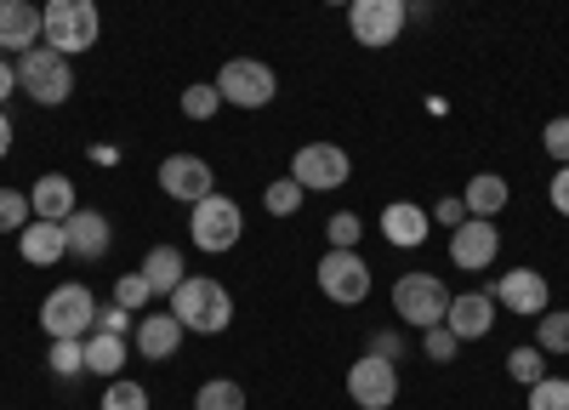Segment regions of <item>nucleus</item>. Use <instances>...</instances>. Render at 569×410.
<instances>
[{
  "instance_id": "40",
  "label": "nucleus",
  "mask_w": 569,
  "mask_h": 410,
  "mask_svg": "<svg viewBox=\"0 0 569 410\" xmlns=\"http://www.w3.org/2000/svg\"><path fill=\"white\" fill-rule=\"evenodd\" d=\"M433 217H439L445 228H461V222H467V200H461V194H445V200L433 206Z\"/></svg>"
},
{
  "instance_id": "39",
  "label": "nucleus",
  "mask_w": 569,
  "mask_h": 410,
  "mask_svg": "<svg viewBox=\"0 0 569 410\" xmlns=\"http://www.w3.org/2000/svg\"><path fill=\"white\" fill-rule=\"evenodd\" d=\"M370 353H376V359H393V364H399V353H405L399 331H370Z\"/></svg>"
},
{
  "instance_id": "31",
  "label": "nucleus",
  "mask_w": 569,
  "mask_h": 410,
  "mask_svg": "<svg viewBox=\"0 0 569 410\" xmlns=\"http://www.w3.org/2000/svg\"><path fill=\"white\" fill-rule=\"evenodd\" d=\"M103 410H149V388H142V382H126V377H114V382L103 388Z\"/></svg>"
},
{
  "instance_id": "3",
  "label": "nucleus",
  "mask_w": 569,
  "mask_h": 410,
  "mask_svg": "<svg viewBox=\"0 0 569 410\" xmlns=\"http://www.w3.org/2000/svg\"><path fill=\"white\" fill-rule=\"evenodd\" d=\"M46 46H58L63 58L74 52H91L103 34V18H98V0H46Z\"/></svg>"
},
{
  "instance_id": "28",
  "label": "nucleus",
  "mask_w": 569,
  "mask_h": 410,
  "mask_svg": "<svg viewBox=\"0 0 569 410\" xmlns=\"http://www.w3.org/2000/svg\"><path fill=\"white\" fill-rule=\"evenodd\" d=\"M536 348L541 353H569V308H547L541 313V326H536Z\"/></svg>"
},
{
  "instance_id": "33",
  "label": "nucleus",
  "mask_w": 569,
  "mask_h": 410,
  "mask_svg": "<svg viewBox=\"0 0 569 410\" xmlns=\"http://www.w3.org/2000/svg\"><path fill=\"white\" fill-rule=\"evenodd\" d=\"M217 109H222V91H217V86H188V91H182V114H188V120H211Z\"/></svg>"
},
{
  "instance_id": "14",
  "label": "nucleus",
  "mask_w": 569,
  "mask_h": 410,
  "mask_svg": "<svg viewBox=\"0 0 569 410\" xmlns=\"http://www.w3.org/2000/svg\"><path fill=\"white\" fill-rule=\"evenodd\" d=\"M490 297L501 302V308H512V313H547V273H536V268H512V273H501V280L490 286Z\"/></svg>"
},
{
  "instance_id": "8",
  "label": "nucleus",
  "mask_w": 569,
  "mask_h": 410,
  "mask_svg": "<svg viewBox=\"0 0 569 410\" xmlns=\"http://www.w3.org/2000/svg\"><path fill=\"white\" fill-rule=\"evenodd\" d=\"M405 23H410V7L405 0H348V29H353V40L359 46H393L399 34H405Z\"/></svg>"
},
{
  "instance_id": "42",
  "label": "nucleus",
  "mask_w": 569,
  "mask_h": 410,
  "mask_svg": "<svg viewBox=\"0 0 569 410\" xmlns=\"http://www.w3.org/2000/svg\"><path fill=\"white\" fill-rule=\"evenodd\" d=\"M12 86H18V69H12L7 58H0V103H7V98H12Z\"/></svg>"
},
{
  "instance_id": "20",
  "label": "nucleus",
  "mask_w": 569,
  "mask_h": 410,
  "mask_svg": "<svg viewBox=\"0 0 569 410\" xmlns=\"http://www.w3.org/2000/svg\"><path fill=\"white\" fill-rule=\"evenodd\" d=\"M182 326H177V313H149V319H137V331H131V342H137V353L142 359H171L177 348H182Z\"/></svg>"
},
{
  "instance_id": "6",
  "label": "nucleus",
  "mask_w": 569,
  "mask_h": 410,
  "mask_svg": "<svg viewBox=\"0 0 569 410\" xmlns=\"http://www.w3.org/2000/svg\"><path fill=\"white\" fill-rule=\"evenodd\" d=\"M211 86L222 91V103H233V109H268L279 98V74L262 58H228Z\"/></svg>"
},
{
  "instance_id": "9",
  "label": "nucleus",
  "mask_w": 569,
  "mask_h": 410,
  "mask_svg": "<svg viewBox=\"0 0 569 410\" xmlns=\"http://www.w3.org/2000/svg\"><path fill=\"white\" fill-rule=\"evenodd\" d=\"M291 177L302 182V189L313 194H330V189H342V182L353 177V160H348V149H337V143H302L297 154H291Z\"/></svg>"
},
{
  "instance_id": "41",
  "label": "nucleus",
  "mask_w": 569,
  "mask_h": 410,
  "mask_svg": "<svg viewBox=\"0 0 569 410\" xmlns=\"http://www.w3.org/2000/svg\"><path fill=\"white\" fill-rule=\"evenodd\" d=\"M547 200L558 206V217H569V166H558V177H552V189H547Z\"/></svg>"
},
{
  "instance_id": "5",
  "label": "nucleus",
  "mask_w": 569,
  "mask_h": 410,
  "mask_svg": "<svg viewBox=\"0 0 569 410\" xmlns=\"http://www.w3.org/2000/svg\"><path fill=\"white\" fill-rule=\"evenodd\" d=\"M40 331L52 337V342H63V337H91V331H98V297H91L80 280L58 286L52 297L40 302Z\"/></svg>"
},
{
  "instance_id": "13",
  "label": "nucleus",
  "mask_w": 569,
  "mask_h": 410,
  "mask_svg": "<svg viewBox=\"0 0 569 410\" xmlns=\"http://www.w3.org/2000/svg\"><path fill=\"white\" fill-rule=\"evenodd\" d=\"M160 189H166L171 200H182V206H194V200L217 194V171H211V160H200V154H166V160H160Z\"/></svg>"
},
{
  "instance_id": "24",
  "label": "nucleus",
  "mask_w": 569,
  "mask_h": 410,
  "mask_svg": "<svg viewBox=\"0 0 569 410\" xmlns=\"http://www.w3.org/2000/svg\"><path fill=\"white\" fill-rule=\"evenodd\" d=\"M126 337H114V331H91L86 337V377H120V364H126Z\"/></svg>"
},
{
  "instance_id": "34",
  "label": "nucleus",
  "mask_w": 569,
  "mask_h": 410,
  "mask_svg": "<svg viewBox=\"0 0 569 410\" xmlns=\"http://www.w3.org/2000/svg\"><path fill=\"white\" fill-rule=\"evenodd\" d=\"M530 410H569V382L563 377H541L530 388Z\"/></svg>"
},
{
  "instance_id": "19",
  "label": "nucleus",
  "mask_w": 569,
  "mask_h": 410,
  "mask_svg": "<svg viewBox=\"0 0 569 410\" xmlns=\"http://www.w3.org/2000/svg\"><path fill=\"white\" fill-rule=\"evenodd\" d=\"M18 251H23V262L29 268H52L58 257H69V234H63V222H46V217H34L23 234H18Z\"/></svg>"
},
{
  "instance_id": "17",
  "label": "nucleus",
  "mask_w": 569,
  "mask_h": 410,
  "mask_svg": "<svg viewBox=\"0 0 569 410\" xmlns=\"http://www.w3.org/2000/svg\"><path fill=\"white\" fill-rule=\"evenodd\" d=\"M382 240L388 246H399V251H416V246H427V228H433V217H427L416 200H393V206H382Z\"/></svg>"
},
{
  "instance_id": "1",
  "label": "nucleus",
  "mask_w": 569,
  "mask_h": 410,
  "mask_svg": "<svg viewBox=\"0 0 569 410\" xmlns=\"http://www.w3.org/2000/svg\"><path fill=\"white\" fill-rule=\"evenodd\" d=\"M171 313L182 331H200V337H217L233 326V297L222 280H206V273H188V280L171 291Z\"/></svg>"
},
{
  "instance_id": "4",
  "label": "nucleus",
  "mask_w": 569,
  "mask_h": 410,
  "mask_svg": "<svg viewBox=\"0 0 569 410\" xmlns=\"http://www.w3.org/2000/svg\"><path fill=\"white\" fill-rule=\"evenodd\" d=\"M188 234H194V246L211 251V257L233 251V246L246 240V211H240V200H228V194L194 200V211H188Z\"/></svg>"
},
{
  "instance_id": "43",
  "label": "nucleus",
  "mask_w": 569,
  "mask_h": 410,
  "mask_svg": "<svg viewBox=\"0 0 569 410\" xmlns=\"http://www.w3.org/2000/svg\"><path fill=\"white\" fill-rule=\"evenodd\" d=\"M12 154V114H0V160Z\"/></svg>"
},
{
  "instance_id": "15",
  "label": "nucleus",
  "mask_w": 569,
  "mask_h": 410,
  "mask_svg": "<svg viewBox=\"0 0 569 410\" xmlns=\"http://www.w3.org/2000/svg\"><path fill=\"white\" fill-rule=\"evenodd\" d=\"M46 40V18L29 7V0H0V52H29V46Z\"/></svg>"
},
{
  "instance_id": "16",
  "label": "nucleus",
  "mask_w": 569,
  "mask_h": 410,
  "mask_svg": "<svg viewBox=\"0 0 569 410\" xmlns=\"http://www.w3.org/2000/svg\"><path fill=\"white\" fill-rule=\"evenodd\" d=\"M63 234H69V257L98 262V257H109L114 228H109V217H103V211H69V217H63Z\"/></svg>"
},
{
  "instance_id": "36",
  "label": "nucleus",
  "mask_w": 569,
  "mask_h": 410,
  "mask_svg": "<svg viewBox=\"0 0 569 410\" xmlns=\"http://www.w3.org/2000/svg\"><path fill=\"white\" fill-rule=\"evenodd\" d=\"M456 348H461V337H456L450 326H427V359L450 364V359H456Z\"/></svg>"
},
{
  "instance_id": "10",
  "label": "nucleus",
  "mask_w": 569,
  "mask_h": 410,
  "mask_svg": "<svg viewBox=\"0 0 569 410\" xmlns=\"http://www.w3.org/2000/svg\"><path fill=\"white\" fill-rule=\"evenodd\" d=\"M319 291L337 308H359L370 297V268L359 251H325L319 257Z\"/></svg>"
},
{
  "instance_id": "7",
  "label": "nucleus",
  "mask_w": 569,
  "mask_h": 410,
  "mask_svg": "<svg viewBox=\"0 0 569 410\" xmlns=\"http://www.w3.org/2000/svg\"><path fill=\"white\" fill-rule=\"evenodd\" d=\"M393 308L405 326H445V313H450V291L445 280H433V273H405V280L393 286Z\"/></svg>"
},
{
  "instance_id": "22",
  "label": "nucleus",
  "mask_w": 569,
  "mask_h": 410,
  "mask_svg": "<svg viewBox=\"0 0 569 410\" xmlns=\"http://www.w3.org/2000/svg\"><path fill=\"white\" fill-rule=\"evenodd\" d=\"M137 273L149 280V291H154V297H171V291L188 280V268H182V251H177V246H154L149 257H142V268H137Z\"/></svg>"
},
{
  "instance_id": "45",
  "label": "nucleus",
  "mask_w": 569,
  "mask_h": 410,
  "mask_svg": "<svg viewBox=\"0 0 569 410\" xmlns=\"http://www.w3.org/2000/svg\"><path fill=\"white\" fill-rule=\"evenodd\" d=\"M325 7H348V0H325Z\"/></svg>"
},
{
  "instance_id": "2",
  "label": "nucleus",
  "mask_w": 569,
  "mask_h": 410,
  "mask_svg": "<svg viewBox=\"0 0 569 410\" xmlns=\"http://www.w3.org/2000/svg\"><path fill=\"white\" fill-rule=\"evenodd\" d=\"M18 86L40 109H63L74 98V69H69V58L58 52V46L40 40V46H29V52L18 58Z\"/></svg>"
},
{
  "instance_id": "27",
  "label": "nucleus",
  "mask_w": 569,
  "mask_h": 410,
  "mask_svg": "<svg viewBox=\"0 0 569 410\" xmlns=\"http://www.w3.org/2000/svg\"><path fill=\"white\" fill-rule=\"evenodd\" d=\"M52 377H63V382L86 377V337H63V342H52Z\"/></svg>"
},
{
  "instance_id": "25",
  "label": "nucleus",
  "mask_w": 569,
  "mask_h": 410,
  "mask_svg": "<svg viewBox=\"0 0 569 410\" xmlns=\"http://www.w3.org/2000/svg\"><path fill=\"white\" fill-rule=\"evenodd\" d=\"M194 410H246V388L228 382V377H211V382L194 393Z\"/></svg>"
},
{
  "instance_id": "26",
  "label": "nucleus",
  "mask_w": 569,
  "mask_h": 410,
  "mask_svg": "<svg viewBox=\"0 0 569 410\" xmlns=\"http://www.w3.org/2000/svg\"><path fill=\"white\" fill-rule=\"evenodd\" d=\"M507 377L525 382V388H536V382L547 377V353H541L536 342H530V348H512V353H507Z\"/></svg>"
},
{
  "instance_id": "23",
  "label": "nucleus",
  "mask_w": 569,
  "mask_h": 410,
  "mask_svg": "<svg viewBox=\"0 0 569 410\" xmlns=\"http://www.w3.org/2000/svg\"><path fill=\"white\" fill-rule=\"evenodd\" d=\"M467 217H496V211H507L512 206V189H507V177H496V171H479L467 182Z\"/></svg>"
},
{
  "instance_id": "21",
  "label": "nucleus",
  "mask_w": 569,
  "mask_h": 410,
  "mask_svg": "<svg viewBox=\"0 0 569 410\" xmlns=\"http://www.w3.org/2000/svg\"><path fill=\"white\" fill-rule=\"evenodd\" d=\"M29 206H34V217H46V222H63L69 211H80L74 206V182L69 177H58V171H46L34 189H29Z\"/></svg>"
},
{
  "instance_id": "35",
  "label": "nucleus",
  "mask_w": 569,
  "mask_h": 410,
  "mask_svg": "<svg viewBox=\"0 0 569 410\" xmlns=\"http://www.w3.org/2000/svg\"><path fill=\"white\" fill-rule=\"evenodd\" d=\"M149 297H154V291H149V280H142V273H126V280H114V302L131 308V313L149 308Z\"/></svg>"
},
{
  "instance_id": "18",
  "label": "nucleus",
  "mask_w": 569,
  "mask_h": 410,
  "mask_svg": "<svg viewBox=\"0 0 569 410\" xmlns=\"http://www.w3.org/2000/svg\"><path fill=\"white\" fill-rule=\"evenodd\" d=\"M445 326L461 337V342H472V337H485L490 326H496V297L490 291H467V297H450V313H445Z\"/></svg>"
},
{
  "instance_id": "30",
  "label": "nucleus",
  "mask_w": 569,
  "mask_h": 410,
  "mask_svg": "<svg viewBox=\"0 0 569 410\" xmlns=\"http://www.w3.org/2000/svg\"><path fill=\"white\" fill-rule=\"evenodd\" d=\"M29 222H34L29 194H18V189H0V234H23Z\"/></svg>"
},
{
  "instance_id": "11",
  "label": "nucleus",
  "mask_w": 569,
  "mask_h": 410,
  "mask_svg": "<svg viewBox=\"0 0 569 410\" xmlns=\"http://www.w3.org/2000/svg\"><path fill=\"white\" fill-rule=\"evenodd\" d=\"M348 399H353L359 410H388V404L399 399V364H393V359H376V353L353 359Z\"/></svg>"
},
{
  "instance_id": "12",
  "label": "nucleus",
  "mask_w": 569,
  "mask_h": 410,
  "mask_svg": "<svg viewBox=\"0 0 569 410\" xmlns=\"http://www.w3.org/2000/svg\"><path fill=\"white\" fill-rule=\"evenodd\" d=\"M501 251V228L496 217H467L461 228H450V262L467 268V273H485Z\"/></svg>"
},
{
  "instance_id": "37",
  "label": "nucleus",
  "mask_w": 569,
  "mask_h": 410,
  "mask_svg": "<svg viewBox=\"0 0 569 410\" xmlns=\"http://www.w3.org/2000/svg\"><path fill=\"white\" fill-rule=\"evenodd\" d=\"M541 149H547L552 160H563V166H569V114L547 120V131H541Z\"/></svg>"
},
{
  "instance_id": "32",
  "label": "nucleus",
  "mask_w": 569,
  "mask_h": 410,
  "mask_svg": "<svg viewBox=\"0 0 569 410\" xmlns=\"http://www.w3.org/2000/svg\"><path fill=\"white\" fill-rule=\"evenodd\" d=\"M359 234H365V222L353 217V211H337L325 222V240H330V251H353L359 246Z\"/></svg>"
},
{
  "instance_id": "38",
  "label": "nucleus",
  "mask_w": 569,
  "mask_h": 410,
  "mask_svg": "<svg viewBox=\"0 0 569 410\" xmlns=\"http://www.w3.org/2000/svg\"><path fill=\"white\" fill-rule=\"evenodd\" d=\"M98 331H114V337H126V331H137V326H131V308H120V302H109V308H98Z\"/></svg>"
},
{
  "instance_id": "44",
  "label": "nucleus",
  "mask_w": 569,
  "mask_h": 410,
  "mask_svg": "<svg viewBox=\"0 0 569 410\" xmlns=\"http://www.w3.org/2000/svg\"><path fill=\"white\" fill-rule=\"evenodd\" d=\"M405 7H421V12H427V0H405Z\"/></svg>"
},
{
  "instance_id": "29",
  "label": "nucleus",
  "mask_w": 569,
  "mask_h": 410,
  "mask_svg": "<svg viewBox=\"0 0 569 410\" xmlns=\"http://www.w3.org/2000/svg\"><path fill=\"white\" fill-rule=\"evenodd\" d=\"M302 194H308V189H302L297 177H279V182H268L262 206H268L273 217H297V211H302Z\"/></svg>"
}]
</instances>
